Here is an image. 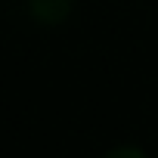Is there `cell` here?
Masks as SVG:
<instances>
[{"instance_id":"cell-1","label":"cell","mask_w":158,"mask_h":158,"mask_svg":"<svg viewBox=\"0 0 158 158\" xmlns=\"http://www.w3.org/2000/svg\"><path fill=\"white\" fill-rule=\"evenodd\" d=\"M28 6L34 13L37 22H47V25H59L68 10H71V0H28Z\"/></svg>"},{"instance_id":"cell-2","label":"cell","mask_w":158,"mask_h":158,"mask_svg":"<svg viewBox=\"0 0 158 158\" xmlns=\"http://www.w3.org/2000/svg\"><path fill=\"white\" fill-rule=\"evenodd\" d=\"M102 158H146V152L136 149V146H115V149H109Z\"/></svg>"}]
</instances>
